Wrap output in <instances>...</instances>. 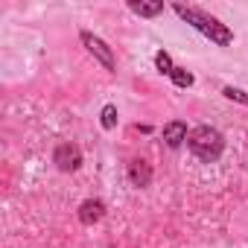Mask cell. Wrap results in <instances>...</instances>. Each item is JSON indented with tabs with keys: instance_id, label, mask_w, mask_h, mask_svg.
Here are the masks:
<instances>
[{
	"instance_id": "4",
	"label": "cell",
	"mask_w": 248,
	"mask_h": 248,
	"mask_svg": "<svg viewBox=\"0 0 248 248\" xmlns=\"http://www.w3.org/2000/svg\"><path fill=\"white\" fill-rule=\"evenodd\" d=\"M82 44L88 47L91 56H96V59L102 62L105 70H114V53H111V47H108L102 38H96V35H91V32H82Z\"/></svg>"
},
{
	"instance_id": "8",
	"label": "cell",
	"mask_w": 248,
	"mask_h": 248,
	"mask_svg": "<svg viewBox=\"0 0 248 248\" xmlns=\"http://www.w3.org/2000/svg\"><path fill=\"white\" fill-rule=\"evenodd\" d=\"M129 6H132V12H138L140 18H155V15L164 12V3H129Z\"/></svg>"
},
{
	"instance_id": "6",
	"label": "cell",
	"mask_w": 248,
	"mask_h": 248,
	"mask_svg": "<svg viewBox=\"0 0 248 248\" xmlns=\"http://www.w3.org/2000/svg\"><path fill=\"white\" fill-rule=\"evenodd\" d=\"M105 216V204L99 202V199H88V202H82V207H79V219H82V225H93V222H99Z\"/></svg>"
},
{
	"instance_id": "7",
	"label": "cell",
	"mask_w": 248,
	"mask_h": 248,
	"mask_svg": "<svg viewBox=\"0 0 248 248\" xmlns=\"http://www.w3.org/2000/svg\"><path fill=\"white\" fill-rule=\"evenodd\" d=\"M129 178H132L135 187H149V181H152V167L138 158V161L129 164Z\"/></svg>"
},
{
	"instance_id": "1",
	"label": "cell",
	"mask_w": 248,
	"mask_h": 248,
	"mask_svg": "<svg viewBox=\"0 0 248 248\" xmlns=\"http://www.w3.org/2000/svg\"><path fill=\"white\" fill-rule=\"evenodd\" d=\"M175 15L181 18V21H187L193 30H199L202 35H207L213 44H219V47H228L231 41H233V32L225 27V24H219L216 18H210V15H204V12H199V9H187V6H175Z\"/></svg>"
},
{
	"instance_id": "10",
	"label": "cell",
	"mask_w": 248,
	"mask_h": 248,
	"mask_svg": "<svg viewBox=\"0 0 248 248\" xmlns=\"http://www.w3.org/2000/svg\"><path fill=\"white\" fill-rule=\"evenodd\" d=\"M155 64H158V70H161V73H167V76L175 70V64H172V59H170V53H164V50H158V53H155Z\"/></svg>"
},
{
	"instance_id": "2",
	"label": "cell",
	"mask_w": 248,
	"mask_h": 248,
	"mask_svg": "<svg viewBox=\"0 0 248 248\" xmlns=\"http://www.w3.org/2000/svg\"><path fill=\"white\" fill-rule=\"evenodd\" d=\"M187 146H190V152H193L196 158H202V161H216V158L222 155V149H225V140H222V135H219L216 129L199 126V129H193V132L187 135Z\"/></svg>"
},
{
	"instance_id": "5",
	"label": "cell",
	"mask_w": 248,
	"mask_h": 248,
	"mask_svg": "<svg viewBox=\"0 0 248 248\" xmlns=\"http://www.w3.org/2000/svg\"><path fill=\"white\" fill-rule=\"evenodd\" d=\"M187 123H181V120H172V123H167L164 126V140H167V146L170 149H178L184 140H187Z\"/></svg>"
},
{
	"instance_id": "9",
	"label": "cell",
	"mask_w": 248,
	"mask_h": 248,
	"mask_svg": "<svg viewBox=\"0 0 248 248\" xmlns=\"http://www.w3.org/2000/svg\"><path fill=\"white\" fill-rule=\"evenodd\" d=\"M170 79H172L178 88H190V85H193V73H190V70H184V67H175V70L170 73Z\"/></svg>"
},
{
	"instance_id": "3",
	"label": "cell",
	"mask_w": 248,
	"mask_h": 248,
	"mask_svg": "<svg viewBox=\"0 0 248 248\" xmlns=\"http://www.w3.org/2000/svg\"><path fill=\"white\" fill-rule=\"evenodd\" d=\"M53 161L62 172H76L82 167V149L76 143H59L53 152Z\"/></svg>"
},
{
	"instance_id": "11",
	"label": "cell",
	"mask_w": 248,
	"mask_h": 248,
	"mask_svg": "<svg viewBox=\"0 0 248 248\" xmlns=\"http://www.w3.org/2000/svg\"><path fill=\"white\" fill-rule=\"evenodd\" d=\"M114 126H117V108L105 105L102 108V129H114Z\"/></svg>"
}]
</instances>
